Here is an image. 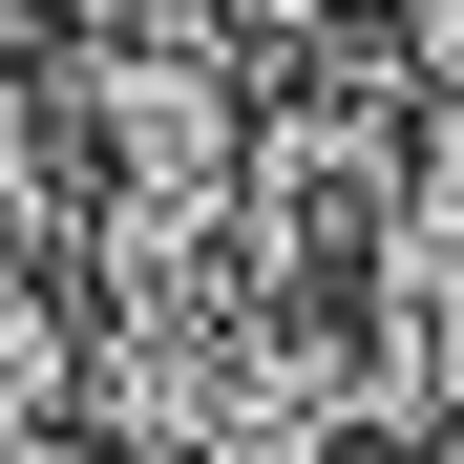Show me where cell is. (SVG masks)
Returning <instances> with one entry per match:
<instances>
[{
    "mask_svg": "<svg viewBox=\"0 0 464 464\" xmlns=\"http://www.w3.org/2000/svg\"><path fill=\"white\" fill-rule=\"evenodd\" d=\"M422 43H443V85H464V0H422Z\"/></svg>",
    "mask_w": 464,
    "mask_h": 464,
    "instance_id": "1",
    "label": "cell"
}]
</instances>
